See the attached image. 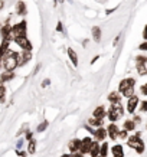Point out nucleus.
Instances as JSON below:
<instances>
[{"instance_id": "obj_1", "label": "nucleus", "mask_w": 147, "mask_h": 157, "mask_svg": "<svg viewBox=\"0 0 147 157\" xmlns=\"http://www.w3.org/2000/svg\"><path fill=\"white\" fill-rule=\"evenodd\" d=\"M17 59H19V52L12 51L10 48L7 49L5 52V55H3V59H2L5 71H12L13 72L17 68Z\"/></svg>"}, {"instance_id": "obj_2", "label": "nucleus", "mask_w": 147, "mask_h": 157, "mask_svg": "<svg viewBox=\"0 0 147 157\" xmlns=\"http://www.w3.org/2000/svg\"><path fill=\"white\" fill-rule=\"evenodd\" d=\"M123 114H124L123 105L120 103H117V104H111V107L107 111V117H108V120L111 123H115L117 120H120L123 117Z\"/></svg>"}, {"instance_id": "obj_3", "label": "nucleus", "mask_w": 147, "mask_h": 157, "mask_svg": "<svg viewBox=\"0 0 147 157\" xmlns=\"http://www.w3.org/2000/svg\"><path fill=\"white\" fill-rule=\"evenodd\" d=\"M127 144H128L131 148H134L138 154H143V152H144V143H143L142 137H140V133L127 137Z\"/></svg>"}, {"instance_id": "obj_4", "label": "nucleus", "mask_w": 147, "mask_h": 157, "mask_svg": "<svg viewBox=\"0 0 147 157\" xmlns=\"http://www.w3.org/2000/svg\"><path fill=\"white\" fill-rule=\"evenodd\" d=\"M27 35V23L26 20L16 23L15 26H12V36L16 38V36H26Z\"/></svg>"}, {"instance_id": "obj_5", "label": "nucleus", "mask_w": 147, "mask_h": 157, "mask_svg": "<svg viewBox=\"0 0 147 157\" xmlns=\"http://www.w3.org/2000/svg\"><path fill=\"white\" fill-rule=\"evenodd\" d=\"M13 40L16 42V45L19 48H22V51H29V52H32L33 45H32V42L27 39V36H16V38H13Z\"/></svg>"}, {"instance_id": "obj_6", "label": "nucleus", "mask_w": 147, "mask_h": 157, "mask_svg": "<svg viewBox=\"0 0 147 157\" xmlns=\"http://www.w3.org/2000/svg\"><path fill=\"white\" fill-rule=\"evenodd\" d=\"M134 85H136V79H134V78H125V79H123V81L120 82V85H118V92L123 94V92L127 91V89L134 88Z\"/></svg>"}, {"instance_id": "obj_7", "label": "nucleus", "mask_w": 147, "mask_h": 157, "mask_svg": "<svg viewBox=\"0 0 147 157\" xmlns=\"http://www.w3.org/2000/svg\"><path fill=\"white\" fill-rule=\"evenodd\" d=\"M32 59V52L29 51H22V54H19V59H17V66L26 65L29 61Z\"/></svg>"}, {"instance_id": "obj_8", "label": "nucleus", "mask_w": 147, "mask_h": 157, "mask_svg": "<svg viewBox=\"0 0 147 157\" xmlns=\"http://www.w3.org/2000/svg\"><path fill=\"white\" fill-rule=\"evenodd\" d=\"M91 144H93V138H91V137H85V138H82L79 153H81V154H88V153H89V148H91Z\"/></svg>"}, {"instance_id": "obj_9", "label": "nucleus", "mask_w": 147, "mask_h": 157, "mask_svg": "<svg viewBox=\"0 0 147 157\" xmlns=\"http://www.w3.org/2000/svg\"><path fill=\"white\" fill-rule=\"evenodd\" d=\"M138 103H140V101H138V97H137V95L130 97V98H128V101H127V111H128L130 114H133L134 111H136Z\"/></svg>"}, {"instance_id": "obj_10", "label": "nucleus", "mask_w": 147, "mask_h": 157, "mask_svg": "<svg viewBox=\"0 0 147 157\" xmlns=\"http://www.w3.org/2000/svg\"><path fill=\"white\" fill-rule=\"evenodd\" d=\"M0 36H2V39H9V40L13 39V36H12L10 23H6L5 26H2V29H0Z\"/></svg>"}, {"instance_id": "obj_11", "label": "nucleus", "mask_w": 147, "mask_h": 157, "mask_svg": "<svg viewBox=\"0 0 147 157\" xmlns=\"http://www.w3.org/2000/svg\"><path fill=\"white\" fill-rule=\"evenodd\" d=\"M105 130H107V135H108L111 140H115V138L118 137V131L120 130H118V127L115 125V123H111Z\"/></svg>"}, {"instance_id": "obj_12", "label": "nucleus", "mask_w": 147, "mask_h": 157, "mask_svg": "<svg viewBox=\"0 0 147 157\" xmlns=\"http://www.w3.org/2000/svg\"><path fill=\"white\" fill-rule=\"evenodd\" d=\"M66 54H68V58H69V61L72 62V65H74V68H78V65H79V59H78V54H76L75 51L72 48H68L66 49Z\"/></svg>"}, {"instance_id": "obj_13", "label": "nucleus", "mask_w": 147, "mask_h": 157, "mask_svg": "<svg viewBox=\"0 0 147 157\" xmlns=\"http://www.w3.org/2000/svg\"><path fill=\"white\" fill-rule=\"evenodd\" d=\"M94 137H95V141H104L105 137H107V130L104 127H98L97 130L94 131Z\"/></svg>"}, {"instance_id": "obj_14", "label": "nucleus", "mask_w": 147, "mask_h": 157, "mask_svg": "<svg viewBox=\"0 0 147 157\" xmlns=\"http://www.w3.org/2000/svg\"><path fill=\"white\" fill-rule=\"evenodd\" d=\"M68 148H69L71 153L79 152V148H81V140H79V138H72V140L68 143Z\"/></svg>"}, {"instance_id": "obj_15", "label": "nucleus", "mask_w": 147, "mask_h": 157, "mask_svg": "<svg viewBox=\"0 0 147 157\" xmlns=\"http://www.w3.org/2000/svg\"><path fill=\"white\" fill-rule=\"evenodd\" d=\"M93 117H94V118L104 120L105 117H107V111H105V108H104L103 105H98L97 108L93 111Z\"/></svg>"}, {"instance_id": "obj_16", "label": "nucleus", "mask_w": 147, "mask_h": 157, "mask_svg": "<svg viewBox=\"0 0 147 157\" xmlns=\"http://www.w3.org/2000/svg\"><path fill=\"white\" fill-rule=\"evenodd\" d=\"M15 71L12 72V71H5V72H2L0 74V81L2 82H7V81H12V79H15Z\"/></svg>"}, {"instance_id": "obj_17", "label": "nucleus", "mask_w": 147, "mask_h": 157, "mask_svg": "<svg viewBox=\"0 0 147 157\" xmlns=\"http://www.w3.org/2000/svg\"><path fill=\"white\" fill-rule=\"evenodd\" d=\"M108 101L111 104H117V103H121V94L118 91H113L108 94Z\"/></svg>"}, {"instance_id": "obj_18", "label": "nucleus", "mask_w": 147, "mask_h": 157, "mask_svg": "<svg viewBox=\"0 0 147 157\" xmlns=\"http://www.w3.org/2000/svg\"><path fill=\"white\" fill-rule=\"evenodd\" d=\"M91 35H93L94 42H97V44L101 42V36H103V33H101V29H100L98 26H94L93 29H91Z\"/></svg>"}, {"instance_id": "obj_19", "label": "nucleus", "mask_w": 147, "mask_h": 157, "mask_svg": "<svg viewBox=\"0 0 147 157\" xmlns=\"http://www.w3.org/2000/svg\"><path fill=\"white\" fill-rule=\"evenodd\" d=\"M16 13L19 15V16H25V15L27 13L26 3H25V2H22V0H19V2H17V5H16Z\"/></svg>"}, {"instance_id": "obj_20", "label": "nucleus", "mask_w": 147, "mask_h": 157, "mask_svg": "<svg viewBox=\"0 0 147 157\" xmlns=\"http://www.w3.org/2000/svg\"><path fill=\"white\" fill-rule=\"evenodd\" d=\"M111 153L114 157H124V150H123L121 144H115V146L111 147Z\"/></svg>"}, {"instance_id": "obj_21", "label": "nucleus", "mask_w": 147, "mask_h": 157, "mask_svg": "<svg viewBox=\"0 0 147 157\" xmlns=\"http://www.w3.org/2000/svg\"><path fill=\"white\" fill-rule=\"evenodd\" d=\"M9 44H10V40L9 39H3V42L0 44V66H2V59H3V55L5 52L9 49Z\"/></svg>"}, {"instance_id": "obj_22", "label": "nucleus", "mask_w": 147, "mask_h": 157, "mask_svg": "<svg viewBox=\"0 0 147 157\" xmlns=\"http://www.w3.org/2000/svg\"><path fill=\"white\" fill-rule=\"evenodd\" d=\"M88 154H91V157L100 156V141H93V144H91V148H89V153H88Z\"/></svg>"}, {"instance_id": "obj_23", "label": "nucleus", "mask_w": 147, "mask_h": 157, "mask_svg": "<svg viewBox=\"0 0 147 157\" xmlns=\"http://www.w3.org/2000/svg\"><path fill=\"white\" fill-rule=\"evenodd\" d=\"M88 124L91 125V127H103L104 125V120H100V118H94V117H91V118L88 120Z\"/></svg>"}, {"instance_id": "obj_24", "label": "nucleus", "mask_w": 147, "mask_h": 157, "mask_svg": "<svg viewBox=\"0 0 147 157\" xmlns=\"http://www.w3.org/2000/svg\"><path fill=\"white\" fill-rule=\"evenodd\" d=\"M123 125H124V130L125 131H133L134 128H136V123H134L133 120H125Z\"/></svg>"}, {"instance_id": "obj_25", "label": "nucleus", "mask_w": 147, "mask_h": 157, "mask_svg": "<svg viewBox=\"0 0 147 157\" xmlns=\"http://www.w3.org/2000/svg\"><path fill=\"white\" fill-rule=\"evenodd\" d=\"M108 143H105L104 141L103 144H100V156H103V157H107V154H108Z\"/></svg>"}, {"instance_id": "obj_26", "label": "nucleus", "mask_w": 147, "mask_h": 157, "mask_svg": "<svg viewBox=\"0 0 147 157\" xmlns=\"http://www.w3.org/2000/svg\"><path fill=\"white\" fill-rule=\"evenodd\" d=\"M6 101V87L5 82L0 81V104H5Z\"/></svg>"}, {"instance_id": "obj_27", "label": "nucleus", "mask_w": 147, "mask_h": 157, "mask_svg": "<svg viewBox=\"0 0 147 157\" xmlns=\"http://www.w3.org/2000/svg\"><path fill=\"white\" fill-rule=\"evenodd\" d=\"M137 72H138V75H146L147 66L144 64H137Z\"/></svg>"}, {"instance_id": "obj_28", "label": "nucleus", "mask_w": 147, "mask_h": 157, "mask_svg": "<svg viewBox=\"0 0 147 157\" xmlns=\"http://www.w3.org/2000/svg\"><path fill=\"white\" fill-rule=\"evenodd\" d=\"M48 125H49V121H46V120H45V121H42V123L39 124V127L36 128V131H38V133H44V131L48 128Z\"/></svg>"}, {"instance_id": "obj_29", "label": "nucleus", "mask_w": 147, "mask_h": 157, "mask_svg": "<svg viewBox=\"0 0 147 157\" xmlns=\"http://www.w3.org/2000/svg\"><path fill=\"white\" fill-rule=\"evenodd\" d=\"M35 152H36V141H35V140H30V141H29V147H27V153L33 154Z\"/></svg>"}, {"instance_id": "obj_30", "label": "nucleus", "mask_w": 147, "mask_h": 157, "mask_svg": "<svg viewBox=\"0 0 147 157\" xmlns=\"http://www.w3.org/2000/svg\"><path fill=\"white\" fill-rule=\"evenodd\" d=\"M128 137V131H125V130H121V131H118V137L117 138H121V140H125Z\"/></svg>"}, {"instance_id": "obj_31", "label": "nucleus", "mask_w": 147, "mask_h": 157, "mask_svg": "<svg viewBox=\"0 0 147 157\" xmlns=\"http://www.w3.org/2000/svg\"><path fill=\"white\" fill-rule=\"evenodd\" d=\"M136 62H137V64H146V62H147V56H142V55H140V56H137Z\"/></svg>"}, {"instance_id": "obj_32", "label": "nucleus", "mask_w": 147, "mask_h": 157, "mask_svg": "<svg viewBox=\"0 0 147 157\" xmlns=\"http://www.w3.org/2000/svg\"><path fill=\"white\" fill-rule=\"evenodd\" d=\"M140 111H142V113H146L147 111V101L140 103Z\"/></svg>"}, {"instance_id": "obj_33", "label": "nucleus", "mask_w": 147, "mask_h": 157, "mask_svg": "<svg viewBox=\"0 0 147 157\" xmlns=\"http://www.w3.org/2000/svg\"><path fill=\"white\" fill-rule=\"evenodd\" d=\"M84 128H85L87 131H89L91 134H94V131H95V130H94V128H93V127H91L89 124H85V125H84Z\"/></svg>"}, {"instance_id": "obj_34", "label": "nucleus", "mask_w": 147, "mask_h": 157, "mask_svg": "<svg viewBox=\"0 0 147 157\" xmlns=\"http://www.w3.org/2000/svg\"><path fill=\"white\" fill-rule=\"evenodd\" d=\"M140 91H142L143 95H147V84H144V85H142V88H140Z\"/></svg>"}, {"instance_id": "obj_35", "label": "nucleus", "mask_w": 147, "mask_h": 157, "mask_svg": "<svg viewBox=\"0 0 147 157\" xmlns=\"http://www.w3.org/2000/svg\"><path fill=\"white\" fill-rule=\"evenodd\" d=\"M56 30H58V32H64V26H62V22H58V26H56Z\"/></svg>"}, {"instance_id": "obj_36", "label": "nucleus", "mask_w": 147, "mask_h": 157, "mask_svg": "<svg viewBox=\"0 0 147 157\" xmlns=\"http://www.w3.org/2000/svg\"><path fill=\"white\" fill-rule=\"evenodd\" d=\"M138 49H140V51H147V42H143V44L138 46Z\"/></svg>"}, {"instance_id": "obj_37", "label": "nucleus", "mask_w": 147, "mask_h": 157, "mask_svg": "<svg viewBox=\"0 0 147 157\" xmlns=\"http://www.w3.org/2000/svg\"><path fill=\"white\" fill-rule=\"evenodd\" d=\"M16 154H17V156H20V157H25V156H26V153L22 152V150H19V148L16 150Z\"/></svg>"}, {"instance_id": "obj_38", "label": "nucleus", "mask_w": 147, "mask_h": 157, "mask_svg": "<svg viewBox=\"0 0 147 157\" xmlns=\"http://www.w3.org/2000/svg\"><path fill=\"white\" fill-rule=\"evenodd\" d=\"M49 84H51V81H49V79H46V81H44L40 85H42V88H45V87H48Z\"/></svg>"}, {"instance_id": "obj_39", "label": "nucleus", "mask_w": 147, "mask_h": 157, "mask_svg": "<svg viewBox=\"0 0 147 157\" xmlns=\"http://www.w3.org/2000/svg\"><path fill=\"white\" fill-rule=\"evenodd\" d=\"M26 138H27V140H29V141H30V140H33L32 133H30V131H27V133H26Z\"/></svg>"}, {"instance_id": "obj_40", "label": "nucleus", "mask_w": 147, "mask_h": 157, "mask_svg": "<svg viewBox=\"0 0 147 157\" xmlns=\"http://www.w3.org/2000/svg\"><path fill=\"white\" fill-rule=\"evenodd\" d=\"M143 38H144V39L147 40V25L144 26V30H143Z\"/></svg>"}, {"instance_id": "obj_41", "label": "nucleus", "mask_w": 147, "mask_h": 157, "mask_svg": "<svg viewBox=\"0 0 147 157\" xmlns=\"http://www.w3.org/2000/svg\"><path fill=\"white\" fill-rule=\"evenodd\" d=\"M98 59H100V55H97V56H94V59L91 61V65H93V64H95V62H97Z\"/></svg>"}, {"instance_id": "obj_42", "label": "nucleus", "mask_w": 147, "mask_h": 157, "mask_svg": "<svg viewBox=\"0 0 147 157\" xmlns=\"http://www.w3.org/2000/svg\"><path fill=\"white\" fill-rule=\"evenodd\" d=\"M22 144H23V140H19V141H17V148H20V147H22Z\"/></svg>"}, {"instance_id": "obj_43", "label": "nucleus", "mask_w": 147, "mask_h": 157, "mask_svg": "<svg viewBox=\"0 0 147 157\" xmlns=\"http://www.w3.org/2000/svg\"><path fill=\"white\" fill-rule=\"evenodd\" d=\"M118 39H120V35H118V36L115 38V40H114V45H117V42H118Z\"/></svg>"}, {"instance_id": "obj_44", "label": "nucleus", "mask_w": 147, "mask_h": 157, "mask_svg": "<svg viewBox=\"0 0 147 157\" xmlns=\"http://www.w3.org/2000/svg\"><path fill=\"white\" fill-rule=\"evenodd\" d=\"M61 157H71V154H64V156H61Z\"/></svg>"}, {"instance_id": "obj_45", "label": "nucleus", "mask_w": 147, "mask_h": 157, "mask_svg": "<svg viewBox=\"0 0 147 157\" xmlns=\"http://www.w3.org/2000/svg\"><path fill=\"white\" fill-rule=\"evenodd\" d=\"M61 2H64V0H55V3H61Z\"/></svg>"}, {"instance_id": "obj_46", "label": "nucleus", "mask_w": 147, "mask_h": 157, "mask_svg": "<svg viewBox=\"0 0 147 157\" xmlns=\"http://www.w3.org/2000/svg\"><path fill=\"white\" fill-rule=\"evenodd\" d=\"M97 157H103V156H97Z\"/></svg>"}]
</instances>
